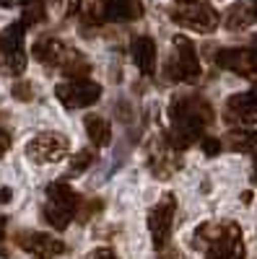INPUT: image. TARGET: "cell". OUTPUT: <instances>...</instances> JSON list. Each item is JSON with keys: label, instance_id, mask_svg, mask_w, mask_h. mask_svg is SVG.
<instances>
[{"label": "cell", "instance_id": "6da1fadb", "mask_svg": "<svg viewBox=\"0 0 257 259\" xmlns=\"http://www.w3.org/2000/svg\"><path fill=\"white\" fill-rule=\"evenodd\" d=\"M169 117H171L169 145L182 150L203 138L205 124L213 122V106L200 96H179L171 101Z\"/></svg>", "mask_w": 257, "mask_h": 259}, {"label": "cell", "instance_id": "7a4b0ae2", "mask_svg": "<svg viewBox=\"0 0 257 259\" xmlns=\"http://www.w3.org/2000/svg\"><path fill=\"white\" fill-rule=\"evenodd\" d=\"M192 246L208 259H244L242 228L237 223H203L192 236Z\"/></svg>", "mask_w": 257, "mask_h": 259}, {"label": "cell", "instance_id": "3957f363", "mask_svg": "<svg viewBox=\"0 0 257 259\" xmlns=\"http://www.w3.org/2000/svg\"><path fill=\"white\" fill-rule=\"evenodd\" d=\"M81 197L76 194V189L65 182H52L47 187V202L42 207L45 221L55 228V231H65L70 226V221L76 218Z\"/></svg>", "mask_w": 257, "mask_h": 259}, {"label": "cell", "instance_id": "277c9868", "mask_svg": "<svg viewBox=\"0 0 257 259\" xmlns=\"http://www.w3.org/2000/svg\"><path fill=\"white\" fill-rule=\"evenodd\" d=\"M174 50H177V57L166 62V78L169 80H187V83H198L200 78V60H198V52H195V45L187 39V36H174Z\"/></svg>", "mask_w": 257, "mask_h": 259}, {"label": "cell", "instance_id": "5b68a950", "mask_svg": "<svg viewBox=\"0 0 257 259\" xmlns=\"http://www.w3.org/2000/svg\"><path fill=\"white\" fill-rule=\"evenodd\" d=\"M55 96L65 109H86V106H94L99 101L101 85L89 80V78H73V80H65V83H57Z\"/></svg>", "mask_w": 257, "mask_h": 259}, {"label": "cell", "instance_id": "8992f818", "mask_svg": "<svg viewBox=\"0 0 257 259\" xmlns=\"http://www.w3.org/2000/svg\"><path fill=\"white\" fill-rule=\"evenodd\" d=\"M68 153H70V140L60 133H39L26 145V156L34 163H57L68 158Z\"/></svg>", "mask_w": 257, "mask_h": 259}, {"label": "cell", "instance_id": "52a82bcc", "mask_svg": "<svg viewBox=\"0 0 257 259\" xmlns=\"http://www.w3.org/2000/svg\"><path fill=\"white\" fill-rule=\"evenodd\" d=\"M174 210H177V200L174 194H164V197L148 210V231L156 249H164L169 244L171 236V221H174Z\"/></svg>", "mask_w": 257, "mask_h": 259}, {"label": "cell", "instance_id": "ba28073f", "mask_svg": "<svg viewBox=\"0 0 257 259\" xmlns=\"http://www.w3.org/2000/svg\"><path fill=\"white\" fill-rule=\"evenodd\" d=\"M171 18H174L179 26L200 31V34H210L218 26V13L213 11V6L208 3V0L192 3V6H177V11L171 13Z\"/></svg>", "mask_w": 257, "mask_h": 259}, {"label": "cell", "instance_id": "9c48e42d", "mask_svg": "<svg viewBox=\"0 0 257 259\" xmlns=\"http://www.w3.org/2000/svg\"><path fill=\"white\" fill-rule=\"evenodd\" d=\"M24 31L26 26L21 24H11L3 36H0V50H3V57H6V68L13 73V75H21L26 70V52H24Z\"/></svg>", "mask_w": 257, "mask_h": 259}, {"label": "cell", "instance_id": "30bf717a", "mask_svg": "<svg viewBox=\"0 0 257 259\" xmlns=\"http://www.w3.org/2000/svg\"><path fill=\"white\" fill-rule=\"evenodd\" d=\"M94 13L99 21H112V24H125L143 16V6L138 0H99L94 6Z\"/></svg>", "mask_w": 257, "mask_h": 259}, {"label": "cell", "instance_id": "8fae6325", "mask_svg": "<svg viewBox=\"0 0 257 259\" xmlns=\"http://www.w3.org/2000/svg\"><path fill=\"white\" fill-rule=\"evenodd\" d=\"M216 65L224 70H231V73H237V75H254L257 73V55L254 50H239V47H234V50H221L216 55Z\"/></svg>", "mask_w": 257, "mask_h": 259}, {"label": "cell", "instance_id": "7c38bea8", "mask_svg": "<svg viewBox=\"0 0 257 259\" xmlns=\"http://www.w3.org/2000/svg\"><path fill=\"white\" fill-rule=\"evenodd\" d=\"M18 239H21L18 244L26 251H31L36 259H55L60 254H65V241L55 239V236H47V233L31 231V233H21Z\"/></svg>", "mask_w": 257, "mask_h": 259}, {"label": "cell", "instance_id": "4fadbf2b", "mask_svg": "<svg viewBox=\"0 0 257 259\" xmlns=\"http://www.w3.org/2000/svg\"><path fill=\"white\" fill-rule=\"evenodd\" d=\"M226 114L229 119H237L242 124H252L257 122V83L254 89L247 94H234L226 101Z\"/></svg>", "mask_w": 257, "mask_h": 259}, {"label": "cell", "instance_id": "5bb4252c", "mask_svg": "<svg viewBox=\"0 0 257 259\" xmlns=\"http://www.w3.org/2000/svg\"><path fill=\"white\" fill-rule=\"evenodd\" d=\"M73 55V50L68 45H62V41L47 36V39H39L34 45V57L42 62V65H65V60Z\"/></svg>", "mask_w": 257, "mask_h": 259}, {"label": "cell", "instance_id": "9a60e30c", "mask_svg": "<svg viewBox=\"0 0 257 259\" xmlns=\"http://www.w3.org/2000/svg\"><path fill=\"white\" fill-rule=\"evenodd\" d=\"M130 52H133L138 70L143 75H154V70H156V41L151 36H135Z\"/></svg>", "mask_w": 257, "mask_h": 259}, {"label": "cell", "instance_id": "2e32d148", "mask_svg": "<svg viewBox=\"0 0 257 259\" xmlns=\"http://www.w3.org/2000/svg\"><path fill=\"white\" fill-rule=\"evenodd\" d=\"M83 127H86V135H89V140H91L96 148H104V145L112 143V127H109V122H106L101 114L83 117Z\"/></svg>", "mask_w": 257, "mask_h": 259}, {"label": "cell", "instance_id": "e0dca14e", "mask_svg": "<svg viewBox=\"0 0 257 259\" xmlns=\"http://www.w3.org/2000/svg\"><path fill=\"white\" fill-rule=\"evenodd\" d=\"M226 138H229V148L239 150V153L257 148V130H234V133H229Z\"/></svg>", "mask_w": 257, "mask_h": 259}, {"label": "cell", "instance_id": "ac0fdd59", "mask_svg": "<svg viewBox=\"0 0 257 259\" xmlns=\"http://www.w3.org/2000/svg\"><path fill=\"white\" fill-rule=\"evenodd\" d=\"M252 13L244 8V6H231L229 8V16H226V29H231V31H242V29H247L249 24H252Z\"/></svg>", "mask_w": 257, "mask_h": 259}, {"label": "cell", "instance_id": "d6986e66", "mask_svg": "<svg viewBox=\"0 0 257 259\" xmlns=\"http://www.w3.org/2000/svg\"><path fill=\"white\" fill-rule=\"evenodd\" d=\"M42 18H45V3H42V0H31V3L24 6V18H21V24H24V26L39 24Z\"/></svg>", "mask_w": 257, "mask_h": 259}, {"label": "cell", "instance_id": "ffe728a7", "mask_svg": "<svg viewBox=\"0 0 257 259\" xmlns=\"http://www.w3.org/2000/svg\"><path fill=\"white\" fill-rule=\"evenodd\" d=\"M11 94L16 101H31L34 99V83L31 80H16L11 85Z\"/></svg>", "mask_w": 257, "mask_h": 259}, {"label": "cell", "instance_id": "44dd1931", "mask_svg": "<svg viewBox=\"0 0 257 259\" xmlns=\"http://www.w3.org/2000/svg\"><path fill=\"white\" fill-rule=\"evenodd\" d=\"M99 210H101V202H99V200H86V202L81 200V202H78V210H76V218H78L81 223H89L91 215L99 212Z\"/></svg>", "mask_w": 257, "mask_h": 259}, {"label": "cell", "instance_id": "7402d4cb", "mask_svg": "<svg viewBox=\"0 0 257 259\" xmlns=\"http://www.w3.org/2000/svg\"><path fill=\"white\" fill-rule=\"evenodd\" d=\"M91 163H94V153H91V150H78L76 158L70 161V171H73V174H81V171H86Z\"/></svg>", "mask_w": 257, "mask_h": 259}, {"label": "cell", "instance_id": "603a6c76", "mask_svg": "<svg viewBox=\"0 0 257 259\" xmlns=\"http://www.w3.org/2000/svg\"><path fill=\"white\" fill-rule=\"evenodd\" d=\"M203 153L205 156H218L221 153V140L218 138H203Z\"/></svg>", "mask_w": 257, "mask_h": 259}, {"label": "cell", "instance_id": "cb8c5ba5", "mask_svg": "<svg viewBox=\"0 0 257 259\" xmlns=\"http://www.w3.org/2000/svg\"><path fill=\"white\" fill-rule=\"evenodd\" d=\"M83 259H117V256H115V251H109V249H94L91 254H86Z\"/></svg>", "mask_w": 257, "mask_h": 259}, {"label": "cell", "instance_id": "d4e9b609", "mask_svg": "<svg viewBox=\"0 0 257 259\" xmlns=\"http://www.w3.org/2000/svg\"><path fill=\"white\" fill-rule=\"evenodd\" d=\"M0 256H8V246H6V218L0 215Z\"/></svg>", "mask_w": 257, "mask_h": 259}, {"label": "cell", "instance_id": "484cf974", "mask_svg": "<svg viewBox=\"0 0 257 259\" xmlns=\"http://www.w3.org/2000/svg\"><path fill=\"white\" fill-rule=\"evenodd\" d=\"M8 150H11V135L6 133L3 127H0V156H6Z\"/></svg>", "mask_w": 257, "mask_h": 259}, {"label": "cell", "instance_id": "4316f807", "mask_svg": "<svg viewBox=\"0 0 257 259\" xmlns=\"http://www.w3.org/2000/svg\"><path fill=\"white\" fill-rule=\"evenodd\" d=\"M31 0H0V8H16V6H26Z\"/></svg>", "mask_w": 257, "mask_h": 259}, {"label": "cell", "instance_id": "83f0119b", "mask_svg": "<svg viewBox=\"0 0 257 259\" xmlns=\"http://www.w3.org/2000/svg\"><path fill=\"white\" fill-rule=\"evenodd\" d=\"M11 197H13V192H11L8 187L0 189V202H11Z\"/></svg>", "mask_w": 257, "mask_h": 259}, {"label": "cell", "instance_id": "f1b7e54d", "mask_svg": "<svg viewBox=\"0 0 257 259\" xmlns=\"http://www.w3.org/2000/svg\"><path fill=\"white\" fill-rule=\"evenodd\" d=\"M192 3H203V0H177V6H192Z\"/></svg>", "mask_w": 257, "mask_h": 259}, {"label": "cell", "instance_id": "f546056e", "mask_svg": "<svg viewBox=\"0 0 257 259\" xmlns=\"http://www.w3.org/2000/svg\"><path fill=\"white\" fill-rule=\"evenodd\" d=\"M242 202H244V205L252 202V192H244V194H242Z\"/></svg>", "mask_w": 257, "mask_h": 259}, {"label": "cell", "instance_id": "4dcf8cb0", "mask_svg": "<svg viewBox=\"0 0 257 259\" xmlns=\"http://www.w3.org/2000/svg\"><path fill=\"white\" fill-rule=\"evenodd\" d=\"M254 171H257V153H254Z\"/></svg>", "mask_w": 257, "mask_h": 259}, {"label": "cell", "instance_id": "1f68e13d", "mask_svg": "<svg viewBox=\"0 0 257 259\" xmlns=\"http://www.w3.org/2000/svg\"><path fill=\"white\" fill-rule=\"evenodd\" d=\"M254 55H257V41H254Z\"/></svg>", "mask_w": 257, "mask_h": 259}, {"label": "cell", "instance_id": "d6a6232c", "mask_svg": "<svg viewBox=\"0 0 257 259\" xmlns=\"http://www.w3.org/2000/svg\"><path fill=\"white\" fill-rule=\"evenodd\" d=\"M254 18H257V11H254Z\"/></svg>", "mask_w": 257, "mask_h": 259}, {"label": "cell", "instance_id": "836d02e7", "mask_svg": "<svg viewBox=\"0 0 257 259\" xmlns=\"http://www.w3.org/2000/svg\"><path fill=\"white\" fill-rule=\"evenodd\" d=\"M254 3H257V0H254Z\"/></svg>", "mask_w": 257, "mask_h": 259}]
</instances>
